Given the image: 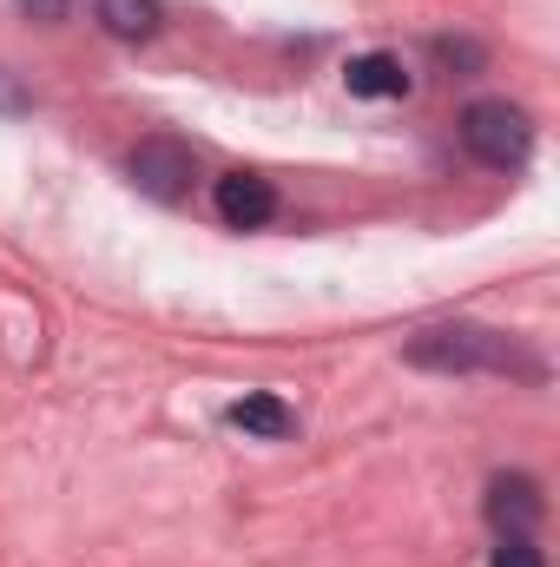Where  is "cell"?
<instances>
[{
	"instance_id": "cell-1",
	"label": "cell",
	"mask_w": 560,
	"mask_h": 567,
	"mask_svg": "<svg viewBox=\"0 0 560 567\" xmlns=\"http://www.w3.org/2000/svg\"><path fill=\"white\" fill-rule=\"evenodd\" d=\"M403 357L416 370H521V377H541L535 357H521L501 330H475V323H435V330L409 337Z\"/></svg>"
},
{
	"instance_id": "cell-2",
	"label": "cell",
	"mask_w": 560,
	"mask_h": 567,
	"mask_svg": "<svg viewBox=\"0 0 560 567\" xmlns=\"http://www.w3.org/2000/svg\"><path fill=\"white\" fill-rule=\"evenodd\" d=\"M462 145H468L481 165L515 172V165H528V152H535V126H528V113L508 106V100H475V106L462 113Z\"/></svg>"
},
{
	"instance_id": "cell-3",
	"label": "cell",
	"mask_w": 560,
	"mask_h": 567,
	"mask_svg": "<svg viewBox=\"0 0 560 567\" xmlns=\"http://www.w3.org/2000/svg\"><path fill=\"white\" fill-rule=\"evenodd\" d=\"M126 172H133V185L145 198L178 205L191 192V178H198V158H191V145H178V140H139L133 158H126Z\"/></svg>"
},
{
	"instance_id": "cell-4",
	"label": "cell",
	"mask_w": 560,
	"mask_h": 567,
	"mask_svg": "<svg viewBox=\"0 0 560 567\" xmlns=\"http://www.w3.org/2000/svg\"><path fill=\"white\" fill-rule=\"evenodd\" d=\"M211 205H218V218H225L231 231H258V225L278 218V192H271V178H258V172H225L218 192H211Z\"/></svg>"
},
{
	"instance_id": "cell-5",
	"label": "cell",
	"mask_w": 560,
	"mask_h": 567,
	"mask_svg": "<svg viewBox=\"0 0 560 567\" xmlns=\"http://www.w3.org/2000/svg\"><path fill=\"white\" fill-rule=\"evenodd\" d=\"M488 522H495L501 535H528V528L541 522V488H535L528 475H495V482H488Z\"/></svg>"
},
{
	"instance_id": "cell-6",
	"label": "cell",
	"mask_w": 560,
	"mask_h": 567,
	"mask_svg": "<svg viewBox=\"0 0 560 567\" xmlns=\"http://www.w3.org/2000/svg\"><path fill=\"white\" fill-rule=\"evenodd\" d=\"M343 86H350L356 100H403V93H409V66H403L396 53H363V60L343 66Z\"/></svg>"
},
{
	"instance_id": "cell-7",
	"label": "cell",
	"mask_w": 560,
	"mask_h": 567,
	"mask_svg": "<svg viewBox=\"0 0 560 567\" xmlns=\"http://www.w3.org/2000/svg\"><path fill=\"white\" fill-rule=\"evenodd\" d=\"M93 20L113 33V40H152L165 7L158 0H93Z\"/></svg>"
},
{
	"instance_id": "cell-8",
	"label": "cell",
	"mask_w": 560,
	"mask_h": 567,
	"mask_svg": "<svg viewBox=\"0 0 560 567\" xmlns=\"http://www.w3.org/2000/svg\"><path fill=\"white\" fill-rule=\"evenodd\" d=\"M231 423L245 429V435H265V442H278V435H290V429H297V416L283 410L278 396H265V390H258V396H238V403H231Z\"/></svg>"
},
{
	"instance_id": "cell-9",
	"label": "cell",
	"mask_w": 560,
	"mask_h": 567,
	"mask_svg": "<svg viewBox=\"0 0 560 567\" xmlns=\"http://www.w3.org/2000/svg\"><path fill=\"white\" fill-rule=\"evenodd\" d=\"M488 567H548V561H541L535 535H501V542H495V555H488Z\"/></svg>"
}]
</instances>
